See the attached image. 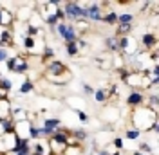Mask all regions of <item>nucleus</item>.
I'll list each match as a JSON object with an SVG mask.
<instances>
[{
    "instance_id": "1",
    "label": "nucleus",
    "mask_w": 159,
    "mask_h": 155,
    "mask_svg": "<svg viewBox=\"0 0 159 155\" xmlns=\"http://www.w3.org/2000/svg\"><path fill=\"white\" fill-rule=\"evenodd\" d=\"M130 121H132V126L138 128L139 132H148L152 123L157 121V114L152 112V110L147 108V107H138V108L132 110Z\"/></svg>"
},
{
    "instance_id": "2",
    "label": "nucleus",
    "mask_w": 159,
    "mask_h": 155,
    "mask_svg": "<svg viewBox=\"0 0 159 155\" xmlns=\"http://www.w3.org/2000/svg\"><path fill=\"white\" fill-rule=\"evenodd\" d=\"M61 9H63L67 24H76L80 20H83V4L81 2H74V0L61 2Z\"/></svg>"
},
{
    "instance_id": "3",
    "label": "nucleus",
    "mask_w": 159,
    "mask_h": 155,
    "mask_svg": "<svg viewBox=\"0 0 159 155\" xmlns=\"http://www.w3.org/2000/svg\"><path fill=\"white\" fill-rule=\"evenodd\" d=\"M67 72H70V70L67 69V65L61 60H51L45 65V74L49 76V81H52V83H56L60 78L65 76Z\"/></svg>"
},
{
    "instance_id": "4",
    "label": "nucleus",
    "mask_w": 159,
    "mask_h": 155,
    "mask_svg": "<svg viewBox=\"0 0 159 155\" xmlns=\"http://www.w3.org/2000/svg\"><path fill=\"white\" fill-rule=\"evenodd\" d=\"M52 31H56V34H58L60 38L65 42V43H72V42H76V40L80 38L78 31H76V27H74V24L60 22V24Z\"/></svg>"
},
{
    "instance_id": "5",
    "label": "nucleus",
    "mask_w": 159,
    "mask_h": 155,
    "mask_svg": "<svg viewBox=\"0 0 159 155\" xmlns=\"http://www.w3.org/2000/svg\"><path fill=\"white\" fill-rule=\"evenodd\" d=\"M103 18V4L101 2H89L83 6V20L85 22H101Z\"/></svg>"
},
{
    "instance_id": "6",
    "label": "nucleus",
    "mask_w": 159,
    "mask_h": 155,
    "mask_svg": "<svg viewBox=\"0 0 159 155\" xmlns=\"http://www.w3.org/2000/svg\"><path fill=\"white\" fill-rule=\"evenodd\" d=\"M63 128V121L60 117H45L40 123V132H42V139H49L56 130Z\"/></svg>"
},
{
    "instance_id": "7",
    "label": "nucleus",
    "mask_w": 159,
    "mask_h": 155,
    "mask_svg": "<svg viewBox=\"0 0 159 155\" xmlns=\"http://www.w3.org/2000/svg\"><path fill=\"white\" fill-rule=\"evenodd\" d=\"M29 69H31V63L25 56H22V54L13 56V72L11 74H27Z\"/></svg>"
},
{
    "instance_id": "8",
    "label": "nucleus",
    "mask_w": 159,
    "mask_h": 155,
    "mask_svg": "<svg viewBox=\"0 0 159 155\" xmlns=\"http://www.w3.org/2000/svg\"><path fill=\"white\" fill-rule=\"evenodd\" d=\"M31 155H52L49 141H47V139L31 141Z\"/></svg>"
},
{
    "instance_id": "9",
    "label": "nucleus",
    "mask_w": 159,
    "mask_h": 155,
    "mask_svg": "<svg viewBox=\"0 0 159 155\" xmlns=\"http://www.w3.org/2000/svg\"><path fill=\"white\" fill-rule=\"evenodd\" d=\"M125 103L132 110L138 108V107H143L145 105V94H143V90H130L127 99H125Z\"/></svg>"
},
{
    "instance_id": "10",
    "label": "nucleus",
    "mask_w": 159,
    "mask_h": 155,
    "mask_svg": "<svg viewBox=\"0 0 159 155\" xmlns=\"http://www.w3.org/2000/svg\"><path fill=\"white\" fill-rule=\"evenodd\" d=\"M15 146V134H2L0 135V155H7Z\"/></svg>"
},
{
    "instance_id": "11",
    "label": "nucleus",
    "mask_w": 159,
    "mask_h": 155,
    "mask_svg": "<svg viewBox=\"0 0 159 155\" xmlns=\"http://www.w3.org/2000/svg\"><path fill=\"white\" fill-rule=\"evenodd\" d=\"M139 42H141L143 49H147V52L148 51H156V47H157V34L156 33H143Z\"/></svg>"
},
{
    "instance_id": "12",
    "label": "nucleus",
    "mask_w": 159,
    "mask_h": 155,
    "mask_svg": "<svg viewBox=\"0 0 159 155\" xmlns=\"http://www.w3.org/2000/svg\"><path fill=\"white\" fill-rule=\"evenodd\" d=\"M15 42V33L11 27H0V47L9 49Z\"/></svg>"
},
{
    "instance_id": "13",
    "label": "nucleus",
    "mask_w": 159,
    "mask_h": 155,
    "mask_svg": "<svg viewBox=\"0 0 159 155\" xmlns=\"http://www.w3.org/2000/svg\"><path fill=\"white\" fill-rule=\"evenodd\" d=\"M11 117L15 119V123H18V121H27V119H29V112L22 107V105H15V107H11Z\"/></svg>"
},
{
    "instance_id": "14",
    "label": "nucleus",
    "mask_w": 159,
    "mask_h": 155,
    "mask_svg": "<svg viewBox=\"0 0 159 155\" xmlns=\"http://www.w3.org/2000/svg\"><path fill=\"white\" fill-rule=\"evenodd\" d=\"M15 22V15L7 7H0V27H11Z\"/></svg>"
},
{
    "instance_id": "15",
    "label": "nucleus",
    "mask_w": 159,
    "mask_h": 155,
    "mask_svg": "<svg viewBox=\"0 0 159 155\" xmlns=\"http://www.w3.org/2000/svg\"><path fill=\"white\" fill-rule=\"evenodd\" d=\"M103 45L109 52H119V38L116 34H109L103 38Z\"/></svg>"
},
{
    "instance_id": "16",
    "label": "nucleus",
    "mask_w": 159,
    "mask_h": 155,
    "mask_svg": "<svg viewBox=\"0 0 159 155\" xmlns=\"http://www.w3.org/2000/svg\"><path fill=\"white\" fill-rule=\"evenodd\" d=\"M92 97H94V101L98 103V105H105V103H109L110 99V94L107 88H94V94H92Z\"/></svg>"
},
{
    "instance_id": "17",
    "label": "nucleus",
    "mask_w": 159,
    "mask_h": 155,
    "mask_svg": "<svg viewBox=\"0 0 159 155\" xmlns=\"http://www.w3.org/2000/svg\"><path fill=\"white\" fill-rule=\"evenodd\" d=\"M15 135L22 137V139H27V135H29V119L15 123Z\"/></svg>"
},
{
    "instance_id": "18",
    "label": "nucleus",
    "mask_w": 159,
    "mask_h": 155,
    "mask_svg": "<svg viewBox=\"0 0 159 155\" xmlns=\"http://www.w3.org/2000/svg\"><path fill=\"white\" fill-rule=\"evenodd\" d=\"M20 40H22V45H24V49H25L27 52H31V54L36 52V38H29V36H25V34L22 33V34H20Z\"/></svg>"
},
{
    "instance_id": "19",
    "label": "nucleus",
    "mask_w": 159,
    "mask_h": 155,
    "mask_svg": "<svg viewBox=\"0 0 159 155\" xmlns=\"http://www.w3.org/2000/svg\"><path fill=\"white\" fill-rule=\"evenodd\" d=\"M70 135H72V139H74L78 144H81L83 141L89 139V132H87L85 128H72V130H70Z\"/></svg>"
},
{
    "instance_id": "20",
    "label": "nucleus",
    "mask_w": 159,
    "mask_h": 155,
    "mask_svg": "<svg viewBox=\"0 0 159 155\" xmlns=\"http://www.w3.org/2000/svg\"><path fill=\"white\" fill-rule=\"evenodd\" d=\"M54 9H56V7H54ZM42 18H43V22H45V25H49L51 29H54V27L60 24V20H58V16H56L54 11H52V13H43Z\"/></svg>"
},
{
    "instance_id": "21",
    "label": "nucleus",
    "mask_w": 159,
    "mask_h": 155,
    "mask_svg": "<svg viewBox=\"0 0 159 155\" xmlns=\"http://www.w3.org/2000/svg\"><path fill=\"white\" fill-rule=\"evenodd\" d=\"M18 92H20V96H27V94H31V92H34V83L31 81V78H25V79L22 81Z\"/></svg>"
},
{
    "instance_id": "22",
    "label": "nucleus",
    "mask_w": 159,
    "mask_h": 155,
    "mask_svg": "<svg viewBox=\"0 0 159 155\" xmlns=\"http://www.w3.org/2000/svg\"><path fill=\"white\" fill-rule=\"evenodd\" d=\"M24 34L29 36V38H36V36L40 34V25L38 24H33V22H27V24H25V31H24Z\"/></svg>"
},
{
    "instance_id": "23",
    "label": "nucleus",
    "mask_w": 159,
    "mask_h": 155,
    "mask_svg": "<svg viewBox=\"0 0 159 155\" xmlns=\"http://www.w3.org/2000/svg\"><path fill=\"white\" fill-rule=\"evenodd\" d=\"M11 101L6 97V99H0V119H4V117H9L11 116Z\"/></svg>"
},
{
    "instance_id": "24",
    "label": "nucleus",
    "mask_w": 159,
    "mask_h": 155,
    "mask_svg": "<svg viewBox=\"0 0 159 155\" xmlns=\"http://www.w3.org/2000/svg\"><path fill=\"white\" fill-rule=\"evenodd\" d=\"M101 22H103L105 25H116V24H118V13H116V11H107V13H103Z\"/></svg>"
},
{
    "instance_id": "25",
    "label": "nucleus",
    "mask_w": 159,
    "mask_h": 155,
    "mask_svg": "<svg viewBox=\"0 0 159 155\" xmlns=\"http://www.w3.org/2000/svg\"><path fill=\"white\" fill-rule=\"evenodd\" d=\"M134 29V24H129V25H125V24H118L116 25V36H129L130 33Z\"/></svg>"
},
{
    "instance_id": "26",
    "label": "nucleus",
    "mask_w": 159,
    "mask_h": 155,
    "mask_svg": "<svg viewBox=\"0 0 159 155\" xmlns=\"http://www.w3.org/2000/svg\"><path fill=\"white\" fill-rule=\"evenodd\" d=\"M139 137H141V132H139L138 128H134V126H130L125 130V135L123 139H127V141H139Z\"/></svg>"
},
{
    "instance_id": "27",
    "label": "nucleus",
    "mask_w": 159,
    "mask_h": 155,
    "mask_svg": "<svg viewBox=\"0 0 159 155\" xmlns=\"http://www.w3.org/2000/svg\"><path fill=\"white\" fill-rule=\"evenodd\" d=\"M0 90L6 92V94H9L11 90H13V81H11V78L0 74Z\"/></svg>"
},
{
    "instance_id": "28",
    "label": "nucleus",
    "mask_w": 159,
    "mask_h": 155,
    "mask_svg": "<svg viewBox=\"0 0 159 155\" xmlns=\"http://www.w3.org/2000/svg\"><path fill=\"white\" fill-rule=\"evenodd\" d=\"M65 52H67V56L69 58H76L80 54V49L76 45V42H72V43H65Z\"/></svg>"
},
{
    "instance_id": "29",
    "label": "nucleus",
    "mask_w": 159,
    "mask_h": 155,
    "mask_svg": "<svg viewBox=\"0 0 159 155\" xmlns=\"http://www.w3.org/2000/svg\"><path fill=\"white\" fill-rule=\"evenodd\" d=\"M118 24H125V25L134 24V15H132V13H119L118 15ZM118 24H116V25H118Z\"/></svg>"
},
{
    "instance_id": "30",
    "label": "nucleus",
    "mask_w": 159,
    "mask_h": 155,
    "mask_svg": "<svg viewBox=\"0 0 159 155\" xmlns=\"http://www.w3.org/2000/svg\"><path fill=\"white\" fill-rule=\"evenodd\" d=\"M81 144H69L65 150H63V153L61 155H81Z\"/></svg>"
},
{
    "instance_id": "31",
    "label": "nucleus",
    "mask_w": 159,
    "mask_h": 155,
    "mask_svg": "<svg viewBox=\"0 0 159 155\" xmlns=\"http://www.w3.org/2000/svg\"><path fill=\"white\" fill-rule=\"evenodd\" d=\"M42 60H45V61L54 60V49L51 45H43V49H42Z\"/></svg>"
},
{
    "instance_id": "32",
    "label": "nucleus",
    "mask_w": 159,
    "mask_h": 155,
    "mask_svg": "<svg viewBox=\"0 0 159 155\" xmlns=\"http://www.w3.org/2000/svg\"><path fill=\"white\" fill-rule=\"evenodd\" d=\"M74 114H76V117H78V121L81 123V125H87V123L90 121L89 114H87L85 110H74Z\"/></svg>"
},
{
    "instance_id": "33",
    "label": "nucleus",
    "mask_w": 159,
    "mask_h": 155,
    "mask_svg": "<svg viewBox=\"0 0 159 155\" xmlns=\"http://www.w3.org/2000/svg\"><path fill=\"white\" fill-rule=\"evenodd\" d=\"M139 152L141 153H152V155H157V152H156V146H152L150 143H141V146H139Z\"/></svg>"
},
{
    "instance_id": "34",
    "label": "nucleus",
    "mask_w": 159,
    "mask_h": 155,
    "mask_svg": "<svg viewBox=\"0 0 159 155\" xmlns=\"http://www.w3.org/2000/svg\"><path fill=\"white\" fill-rule=\"evenodd\" d=\"M112 148L114 150H118V152H121V150H125V139L123 137H114L112 139Z\"/></svg>"
},
{
    "instance_id": "35",
    "label": "nucleus",
    "mask_w": 159,
    "mask_h": 155,
    "mask_svg": "<svg viewBox=\"0 0 159 155\" xmlns=\"http://www.w3.org/2000/svg\"><path fill=\"white\" fill-rule=\"evenodd\" d=\"M9 56H11V54H9V49H6V47H0V63H6Z\"/></svg>"
},
{
    "instance_id": "36",
    "label": "nucleus",
    "mask_w": 159,
    "mask_h": 155,
    "mask_svg": "<svg viewBox=\"0 0 159 155\" xmlns=\"http://www.w3.org/2000/svg\"><path fill=\"white\" fill-rule=\"evenodd\" d=\"M81 90H83V94H87V96H92L94 94V87L92 85H89V83H81Z\"/></svg>"
},
{
    "instance_id": "37",
    "label": "nucleus",
    "mask_w": 159,
    "mask_h": 155,
    "mask_svg": "<svg viewBox=\"0 0 159 155\" xmlns=\"http://www.w3.org/2000/svg\"><path fill=\"white\" fill-rule=\"evenodd\" d=\"M76 45H78L80 52H81V51H85V49L89 47V42H87V40H85V38H81V36H80V38L76 40Z\"/></svg>"
},
{
    "instance_id": "38",
    "label": "nucleus",
    "mask_w": 159,
    "mask_h": 155,
    "mask_svg": "<svg viewBox=\"0 0 159 155\" xmlns=\"http://www.w3.org/2000/svg\"><path fill=\"white\" fill-rule=\"evenodd\" d=\"M112 150H114L112 146H107V148H101V150H98L94 155H110V152H112Z\"/></svg>"
},
{
    "instance_id": "39",
    "label": "nucleus",
    "mask_w": 159,
    "mask_h": 155,
    "mask_svg": "<svg viewBox=\"0 0 159 155\" xmlns=\"http://www.w3.org/2000/svg\"><path fill=\"white\" fill-rule=\"evenodd\" d=\"M107 90H109L110 96H119V88H118V85H112V87L107 88Z\"/></svg>"
},
{
    "instance_id": "40",
    "label": "nucleus",
    "mask_w": 159,
    "mask_h": 155,
    "mask_svg": "<svg viewBox=\"0 0 159 155\" xmlns=\"http://www.w3.org/2000/svg\"><path fill=\"white\" fill-rule=\"evenodd\" d=\"M110 155H121V152H118V150H112V152H110Z\"/></svg>"
},
{
    "instance_id": "41",
    "label": "nucleus",
    "mask_w": 159,
    "mask_h": 155,
    "mask_svg": "<svg viewBox=\"0 0 159 155\" xmlns=\"http://www.w3.org/2000/svg\"><path fill=\"white\" fill-rule=\"evenodd\" d=\"M132 155H143V153H141L139 150H136V152H134V153H132Z\"/></svg>"
}]
</instances>
